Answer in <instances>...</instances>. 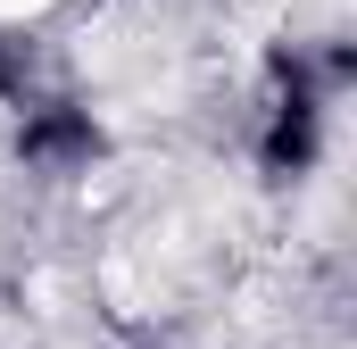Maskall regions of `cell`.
Segmentation results:
<instances>
[{"instance_id":"obj_1","label":"cell","mask_w":357,"mask_h":349,"mask_svg":"<svg viewBox=\"0 0 357 349\" xmlns=\"http://www.w3.org/2000/svg\"><path fill=\"white\" fill-rule=\"evenodd\" d=\"M324 125H333V75H316V59L299 50H274L266 59V91H258V167L274 183H299V174L324 158Z\"/></svg>"},{"instance_id":"obj_2","label":"cell","mask_w":357,"mask_h":349,"mask_svg":"<svg viewBox=\"0 0 357 349\" xmlns=\"http://www.w3.org/2000/svg\"><path fill=\"white\" fill-rule=\"evenodd\" d=\"M17 117V167L42 174V183H75L108 158V133H100V117H91L84 100H59V91H33L25 108H8Z\"/></svg>"}]
</instances>
